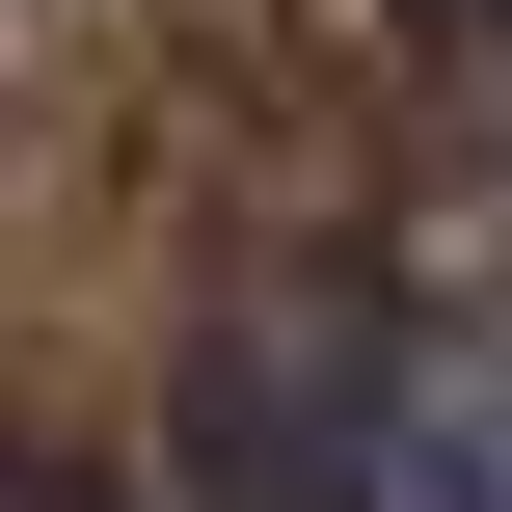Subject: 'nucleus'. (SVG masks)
Returning <instances> with one entry per match:
<instances>
[{
    "mask_svg": "<svg viewBox=\"0 0 512 512\" xmlns=\"http://www.w3.org/2000/svg\"><path fill=\"white\" fill-rule=\"evenodd\" d=\"M432 27H486V54H512V0H432Z\"/></svg>",
    "mask_w": 512,
    "mask_h": 512,
    "instance_id": "1",
    "label": "nucleus"
}]
</instances>
